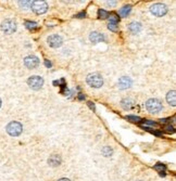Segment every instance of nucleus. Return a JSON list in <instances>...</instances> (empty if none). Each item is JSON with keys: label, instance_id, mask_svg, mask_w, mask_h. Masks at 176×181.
I'll return each instance as SVG.
<instances>
[{"label": "nucleus", "instance_id": "31", "mask_svg": "<svg viewBox=\"0 0 176 181\" xmlns=\"http://www.w3.org/2000/svg\"><path fill=\"white\" fill-rule=\"evenodd\" d=\"M78 98H80V100H84V99H85V97L83 96L82 93H80V94H78Z\"/></svg>", "mask_w": 176, "mask_h": 181}, {"label": "nucleus", "instance_id": "5", "mask_svg": "<svg viewBox=\"0 0 176 181\" xmlns=\"http://www.w3.org/2000/svg\"><path fill=\"white\" fill-rule=\"evenodd\" d=\"M32 10L34 11L36 14H44L46 11L48 10V3L46 1H39V0H36V1L32 2Z\"/></svg>", "mask_w": 176, "mask_h": 181}, {"label": "nucleus", "instance_id": "26", "mask_svg": "<svg viewBox=\"0 0 176 181\" xmlns=\"http://www.w3.org/2000/svg\"><path fill=\"white\" fill-rule=\"evenodd\" d=\"M144 124H146V125H149V126H155V125H157L155 121H151V120H145Z\"/></svg>", "mask_w": 176, "mask_h": 181}, {"label": "nucleus", "instance_id": "22", "mask_svg": "<svg viewBox=\"0 0 176 181\" xmlns=\"http://www.w3.org/2000/svg\"><path fill=\"white\" fill-rule=\"evenodd\" d=\"M25 27L27 29H34V28L37 27V23L33 21H25Z\"/></svg>", "mask_w": 176, "mask_h": 181}, {"label": "nucleus", "instance_id": "30", "mask_svg": "<svg viewBox=\"0 0 176 181\" xmlns=\"http://www.w3.org/2000/svg\"><path fill=\"white\" fill-rule=\"evenodd\" d=\"M86 16V13L85 12H82V13H80V14H76V17H85Z\"/></svg>", "mask_w": 176, "mask_h": 181}, {"label": "nucleus", "instance_id": "32", "mask_svg": "<svg viewBox=\"0 0 176 181\" xmlns=\"http://www.w3.org/2000/svg\"><path fill=\"white\" fill-rule=\"evenodd\" d=\"M58 181H70V179H67V178H62V179H60Z\"/></svg>", "mask_w": 176, "mask_h": 181}, {"label": "nucleus", "instance_id": "4", "mask_svg": "<svg viewBox=\"0 0 176 181\" xmlns=\"http://www.w3.org/2000/svg\"><path fill=\"white\" fill-rule=\"evenodd\" d=\"M0 27H1L2 32L6 33V34H12V33H14L16 30V23L13 20L8 19L2 22Z\"/></svg>", "mask_w": 176, "mask_h": 181}, {"label": "nucleus", "instance_id": "19", "mask_svg": "<svg viewBox=\"0 0 176 181\" xmlns=\"http://www.w3.org/2000/svg\"><path fill=\"white\" fill-rule=\"evenodd\" d=\"M101 153H102L103 156L108 157V156H110V155H112V154H113V150H112L110 147H104L102 149V151H101Z\"/></svg>", "mask_w": 176, "mask_h": 181}, {"label": "nucleus", "instance_id": "13", "mask_svg": "<svg viewBox=\"0 0 176 181\" xmlns=\"http://www.w3.org/2000/svg\"><path fill=\"white\" fill-rule=\"evenodd\" d=\"M128 29L132 34H138L141 30V24L139 22H132L128 25Z\"/></svg>", "mask_w": 176, "mask_h": 181}, {"label": "nucleus", "instance_id": "23", "mask_svg": "<svg viewBox=\"0 0 176 181\" xmlns=\"http://www.w3.org/2000/svg\"><path fill=\"white\" fill-rule=\"evenodd\" d=\"M32 2L33 1H19V4H20V7H22V8H24V9H28V8H30L32 7Z\"/></svg>", "mask_w": 176, "mask_h": 181}, {"label": "nucleus", "instance_id": "12", "mask_svg": "<svg viewBox=\"0 0 176 181\" xmlns=\"http://www.w3.org/2000/svg\"><path fill=\"white\" fill-rule=\"evenodd\" d=\"M61 162H62V161H61V156L58 155V154H53V155L50 156L49 160H48V164L52 167L59 166V165L61 164Z\"/></svg>", "mask_w": 176, "mask_h": 181}, {"label": "nucleus", "instance_id": "17", "mask_svg": "<svg viewBox=\"0 0 176 181\" xmlns=\"http://www.w3.org/2000/svg\"><path fill=\"white\" fill-rule=\"evenodd\" d=\"M155 169L158 171V173L161 175V177H165V171H166V167L164 166L163 164H155Z\"/></svg>", "mask_w": 176, "mask_h": 181}, {"label": "nucleus", "instance_id": "24", "mask_svg": "<svg viewBox=\"0 0 176 181\" xmlns=\"http://www.w3.org/2000/svg\"><path fill=\"white\" fill-rule=\"evenodd\" d=\"M164 130H165L168 133H173V132H175V128L171 125H166L165 127H164Z\"/></svg>", "mask_w": 176, "mask_h": 181}, {"label": "nucleus", "instance_id": "21", "mask_svg": "<svg viewBox=\"0 0 176 181\" xmlns=\"http://www.w3.org/2000/svg\"><path fill=\"white\" fill-rule=\"evenodd\" d=\"M108 16H109V13H108L105 10H103V9H100V10H98V17H99V19L104 20V19H107Z\"/></svg>", "mask_w": 176, "mask_h": 181}, {"label": "nucleus", "instance_id": "8", "mask_svg": "<svg viewBox=\"0 0 176 181\" xmlns=\"http://www.w3.org/2000/svg\"><path fill=\"white\" fill-rule=\"evenodd\" d=\"M47 43L51 48H59L62 46L63 39H62V37L59 36V35H51V36L48 37Z\"/></svg>", "mask_w": 176, "mask_h": 181}, {"label": "nucleus", "instance_id": "33", "mask_svg": "<svg viewBox=\"0 0 176 181\" xmlns=\"http://www.w3.org/2000/svg\"><path fill=\"white\" fill-rule=\"evenodd\" d=\"M0 106H1V99H0Z\"/></svg>", "mask_w": 176, "mask_h": 181}, {"label": "nucleus", "instance_id": "7", "mask_svg": "<svg viewBox=\"0 0 176 181\" xmlns=\"http://www.w3.org/2000/svg\"><path fill=\"white\" fill-rule=\"evenodd\" d=\"M27 84L32 89L34 90H39L44 85V79L39 76H32L28 78Z\"/></svg>", "mask_w": 176, "mask_h": 181}, {"label": "nucleus", "instance_id": "20", "mask_svg": "<svg viewBox=\"0 0 176 181\" xmlns=\"http://www.w3.org/2000/svg\"><path fill=\"white\" fill-rule=\"evenodd\" d=\"M126 120H129L131 123H139V121H141V118L138 117V116H136V115H127Z\"/></svg>", "mask_w": 176, "mask_h": 181}, {"label": "nucleus", "instance_id": "14", "mask_svg": "<svg viewBox=\"0 0 176 181\" xmlns=\"http://www.w3.org/2000/svg\"><path fill=\"white\" fill-rule=\"evenodd\" d=\"M166 101H168V103L171 106H175L176 105V91L175 90H172V91H170L166 94Z\"/></svg>", "mask_w": 176, "mask_h": 181}, {"label": "nucleus", "instance_id": "25", "mask_svg": "<svg viewBox=\"0 0 176 181\" xmlns=\"http://www.w3.org/2000/svg\"><path fill=\"white\" fill-rule=\"evenodd\" d=\"M108 27H109V29H111L112 32H118V24H112V23H109V25H108Z\"/></svg>", "mask_w": 176, "mask_h": 181}, {"label": "nucleus", "instance_id": "15", "mask_svg": "<svg viewBox=\"0 0 176 181\" xmlns=\"http://www.w3.org/2000/svg\"><path fill=\"white\" fill-rule=\"evenodd\" d=\"M121 104H122V106L124 107V109L129 110V109H132V107H133V105H134V101L132 100L131 98H125V99H123V100H122V102H121Z\"/></svg>", "mask_w": 176, "mask_h": 181}, {"label": "nucleus", "instance_id": "18", "mask_svg": "<svg viewBox=\"0 0 176 181\" xmlns=\"http://www.w3.org/2000/svg\"><path fill=\"white\" fill-rule=\"evenodd\" d=\"M108 17H109L110 23L112 24H118V22L120 21V17H118V15L116 13H111V14H109Z\"/></svg>", "mask_w": 176, "mask_h": 181}, {"label": "nucleus", "instance_id": "2", "mask_svg": "<svg viewBox=\"0 0 176 181\" xmlns=\"http://www.w3.org/2000/svg\"><path fill=\"white\" fill-rule=\"evenodd\" d=\"M87 84L92 88H100L103 85V78L98 73H92L89 74L86 78Z\"/></svg>", "mask_w": 176, "mask_h": 181}, {"label": "nucleus", "instance_id": "1", "mask_svg": "<svg viewBox=\"0 0 176 181\" xmlns=\"http://www.w3.org/2000/svg\"><path fill=\"white\" fill-rule=\"evenodd\" d=\"M162 105L161 101L158 100V99H149L146 102V109L148 112H150L151 114H155L159 113V112L162 111Z\"/></svg>", "mask_w": 176, "mask_h": 181}, {"label": "nucleus", "instance_id": "11", "mask_svg": "<svg viewBox=\"0 0 176 181\" xmlns=\"http://www.w3.org/2000/svg\"><path fill=\"white\" fill-rule=\"evenodd\" d=\"M89 39H90V41H91L92 43H100V41H104L105 40L104 36H103L102 34H100V33H98V32H92L91 34L89 35Z\"/></svg>", "mask_w": 176, "mask_h": 181}, {"label": "nucleus", "instance_id": "28", "mask_svg": "<svg viewBox=\"0 0 176 181\" xmlns=\"http://www.w3.org/2000/svg\"><path fill=\"white\" fill-rule=\"evenodd\" d=\"M87 104H88V106H89V109H91L92 111H95V109H96V107H95V104H94V103H91V102H88Z\"/></svg>", "mask_w": 176, "mask_h": 181}, {"label": "nucleus", "instance_id": "34", "mask_svg": "<svg viewBox=\"0 0 176 181\" xmlns=\"http://www.w3.org/2000/svg\"><path fill=\"white\" fill-rule=\"evenodd\" d=\"M139 181H140V180H139Z\"/></svg>", "mask_w": 176, "mask_h": 181}, {"label": "nucleus", "instance_id": "29", "mask_svg": "<svg viewBox=\"0 0 176 181\" xmlns=\"http://www.w3.org/2000/svg\"><path fill=\"white\" fill-rule=\"evenodd\" d=\"M45 65L46 66H47V67H51V66H52V64H51V62H50V61H48V60H45Z\"/></svg>", "mask_w": 176, "mask_h": 181}, {"label": "nucleus", "instance_id": "16", "mask_svg": "<svg viewBox=\"0 0 176 181\" xmlns=\"http://www.w3.org/2000/svg\"><path fill=\"white\" fill-rule=\"evenodd\" d=\"M131 10H132L131 6H124L123 8H121L120 11H118V14H120V16H122V17H126L127 15H129Z\"/></svg>", "mask_w": 176, "mask_h": 181}, {"label": "nucleus", "instance_id": "10", "mask_svg": "<svg viewBox=\"0 0 176 181\" xmlns=\"http://www.w3.org/2000/svg\"><path fill=\"white\" fill-rule=\"evenodd\" d=\"M132 84H133L132 79L129 78V77H127V76H123V77H121V78L118 79V87H120L122 90L131 88Z\"/></svg>", "mask_w": 176, "mask_h": 181}, {"label": "nucleus", "instance_id": "27", "mask_svg": "<svg viewBox=\"0 0 176 181\" xmlns=\"http://www.w3.org/2000/svg\"><path fill=\"white\" fill-rule=\"evenodd\" d=\"M116 4V1H107V6L109 7H114Z\"/></svg>", "mask_w": 176, "mask_h": 181}, {"label": "nucleus", "instance_id": "6", "mask_svg": "<svg viewBox=\"0 0 176 181\" xmlns=\"http://www.w3.org/2000/svg\"><path fill=\"white\" fill-rule=\"evenodd\" d=\"M150 11L155 16H163L168 12V8L163 3H155L150 7Z\"/></svg>", "mask_w": 176, "mask_h": 181}, {"label": "nucleus", "instance_id": "9", "mask_svg": "<svg viewBox=\"0 0 176 181\" xmlns=\"http://www.w3.org/2000/svg\"><path fill=\"white\" fill-rule=\"evenodd\" d=\"M24 65L30 70L36 68L39 65V59L36 56H28L24 59Z\"/></svg>", "mask_w": 176, "mask_h": 181}, {"label": "nucleus", "instance_id": "3", "mask_svg": "<svg viewBox=\"0 0 176 181\" xmlns=\"http://www.w3.org/2000/svg\"><path fill=\"white\" fill-rule=\"evenodd\" d=\"M7 132L10 134L11 137H17L22 133L23 130V126L19 121H11L7 125Z\"/></svg>", "mask_w": 176, "mask_h": 181}]
</instances>
